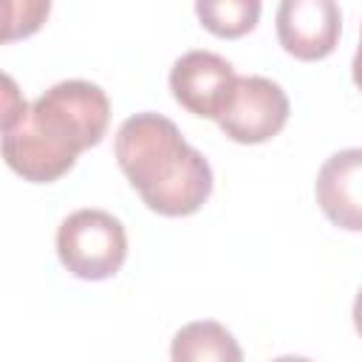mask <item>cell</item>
<instances>
[{
    "mask_svg": "<svg viewBox=\"0 0 362 362\" xmlns=\"http://www.w3.org/2000/svg\"><path fill=\"white\" fill-rule=\"evenodd\" d=\"M110 119L105 90L85 79H68L48 88L25 105L6 76L3 156L6 164L34 184L62 178L76 156L102 141Z\"/></svg>",
    "mask_w": 362,
    "mask_h": 362,
    "instance_id": "cell-1",
    "label": "cell"
},
{
    "mask_svg": "<svg viewBox=\"0 0 362 362\" xmlns=\"http://www.w3.org/2000/svg\"><path fill=\"white\" fill-rule=\"evenodd\" d=\"M116 161L141 201L167 218L198 212L212 192L206 158L161 113H136L119 127Z\"/></svg>",
    "mask_w": 362,
    "mask_h": 362,
    "instance_id": "cell-2",
    "label": "cell"
},
{
    "mask_svg": "<svg viewBox=\"0 0 362 362\" xmlns=\"http://www.w3.org/2000/svg\"><path fill=\"white\" fill-rule=\"evenodd\" d=\"M57 255L79 280H107L127 257L124 226L102 209H76L57 229Z\"/></svg>",
    "mask_w": 362,
    "mask_h": 362,
    "instance_id": "cell-3",
    "label": "cell"
},
{
    "mask_svg": "<svg viewBox=\"0 0 362 362\" xmlns=\"http://www.w3.org/2000/svg\"><path fill=\"white\" fill-rule=\"evenodd\" d=\"M288 122V99L283 88L266 76H238L218 116L221 130L238 144H260Z\"/></svg>",
    "mask_w": 362,
    "mask_h": 362,
    "instance_id": "cell-4",
    "label": "cell"
},
{
    "mask_svg": "<svg viewBox=\"0 0 362 362\" xmlns=\"http://www.w3.org/2000/svg\"><path fill=\"white\" fill-rule=\"evenodd\" d=\"M342 14L337 0H280L277 40L286 54L303 62L328 57L339 42Z\"/></svg>",
    "mask_w": 362,
    "mask_h": 362,
    "instance_id": "cell-5",
    "label": "cell"
},
{
    "mask_svg": "<svg viewBox=\"0 0 362 362\" xmlns=\"http://www.w3.org/2000/svg\"><path fill=\"white\" fill-rule=\"evenodd\" d=\"M235 79L238 74L223 57L212 51H189L181 59H175L170 71V90L175 102L189 113L218 122L235 88Z\"/></svg>",
    "mask_w": 362,
    "mask_h": 362,
    "instance_id": "cell-6",
    "label": "cell"
},
{
    "mask_svg": "<svg viewBox=\"0 0 362 362\" xmlns=\"http://www.w3.org/2000/svg\"><path fill=\"white\" fill-rule=\"evenodd\" d=\"M317 204L348 232H362V147L334 153L317 175Z\"/></svg>",
    "mask_w": 362,
    "mask_h": 362,
    "instance_id": "cell-7",
    "label": "cell"
},
{
    "mask_svg": "<svg viewBox=\"0 0 362 362\" xmlns=\"http://www.w3.org/2000/svg\"><path fill=\"white\" fill-rule=\"evenodd\" d=\"M170 354L175 362H206V359L240 362V356H243L235 337L221 322H212V320L184 325L175 334Z\"/></svg>",
    "mask_w": 362,
    "mask_h": 362,
    "instance_id": "cell-8",
    "label": "cell"
},
{
    "mask_svg": "<svg viewBox=\"0 0 362 362\" xmlns=\"http://www.w3.org/2000/svg\"><path fill=\"white\" fill-rule=\"evenodd\" d=\"M201 25L223 40L249 34L260 20V0H195Z\"/></svg>",
    "mask_w": 362,
    "mask_h": 362,
    "instance_id": "cell-9",
    "label": "cell"
},
{
    "mask_svg": "<svg viewBox=\"0 0 362 362\" xmlns=\"http://www.w3.org/2000/svg\"><path fill=\"white\" fill-rule=\"evenodd\" d=\"M51 0H3V42L31 37L48 20Z\"/></svg>",
    "mask_w": 362,
    "mask_h": 362,
    "instance_id": "cell-10",
    "label": "cell"
},
{
    "mask_svg": "<svg viewBox=\"0 0 362 362\" xmlns=\"http://www.w3.org/2000/svg\"><path fill=\"white\" fill-rule=\"evenodd\" d=\"M354 82H356V88L362 90V37H359V48H356V54H354Z\"/></svg>",
    "mask_w": 362,
    "mask_h": 362,
    "instance_id": "cell-11",
    "label": "cell"
},
{
    "mask_svg": "<svg viewBox=\"0 0 362 362\" xmlns=\"http://www.w3.org/2000/svg\"><path fill=\"white\" fill-rule=\"evenodd\" d=\"M354 325H356V334L362 337V288H359V294L354 300Z\"/></svg>",
    "mask_w": 362,
    "mask_h": 362,
    "instance_id": "cell-12",
    "label": "cell"
}]
</instances>
